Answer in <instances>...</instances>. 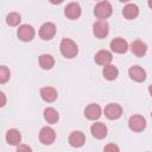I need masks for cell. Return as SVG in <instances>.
Here are the masks:
<instances>
[{
  "label": "cell",
  "instance_id": "1",
  "mask_svg": "<svg viewBox=\"0 0 152 152\" xmlns=\"http://www.w3.org/2000/svg\"><path fill=\"white\" fill-rule=\"evenodd\" d=\"M59 49H61V53L65 58H74V57H76V55L78 52V48H77L76 43L69 38L62 39Z\"/></svg>",
  "mask_w": 152,
  "mask_h": 152
},
{
  "label": "cell",
  "instance_id": "2",
  "mask_svg": "<svg viewBox=\"0 0 152 152\" xmlns=\"http://www.w3.org/2000/svg\"><path fill=\"white\" fill-rule=\"evenodd\" d=\"M112 12H113L112 5L106 0H101L100 2H97L94 8V14L99 19H107L112 14Z\"/></svg>",
  "mask_w": 152,
  "mask_h": 152
},
{
  "label": "cell",
  "instance_id": "3",
  "mask_svg": "<svg viewBox=\"0 0 152 152\" xmlns=\"http://www.w3.org/2000/svg\"><path fill=\"white\" fill-rule=\"evenodd\" d=\"M93 32L95 34V37L102 39L104 37H107L108 32H109V25L104 19H99L94 25H93Z\"/></svg>",
  "mask_w": 152,
  "mask_h": 152
},
{
  "label": "cell",
  "instance_id": "4",
  "mask_svg": "<svg viewBox=\"0 0 152 152\" xmlns=\"http://www.w3.org/2000/svg\"><path fill=\"white\" fill-rule=\"evenodd\" d=\"M128 127L133 132H141L146 127V120L141 115H133L128 120Z\"/></svg>",
  "mask_w": 152,
  "mask_h": 152
},
{
  "label": "cell",
  "instance_id": "5",
  "mask_svg": "<svg viewBox=\"0 0 152 152\" xmlns=\"http://www.w3.org/2000/svg\"><path fill=\"white\" fill-rule=\"evenodd\" d=\"M56 139V132L51 127H43L39 132V140L44 145H51Z\"/></svg>",
  "mask_w": 152,
  "mask_h": 152
},
{
  "label": "cell",
  "instance_id": "6",
  "mask_svg": "<svg viewBox=\"0 0 152 152\" xmlns=\"http://www.w3.org/2000/svg\"><path fill=\"white\" fill-rule=\"evenodd\" d=\"M56 34V26L53 23H44L39 30V37L43 40H50Z\"/></svg>",
  "mask_w": 152,
  "mask_h": 152
},
{
  "label": "cell",
  "instance_id": "7",
  "mask_svg": "<svg viewBox=\"0 0 152 152\" xmlns=\"http://www.w3.org/2000/svg\"><path fill=\"white\" fill-rule=\"evenodd\" d=\"M18 38L23 42H31L34 37V28L31 25H21L17 31Z\"/></svg>",
  "mask_w": 152,
  "mask_h": 152
},
{
  "label": "cell",
  "instance_id": "8",
  "mask_svg": "<svg viewBox=\"0 0 152 152\" xmlns=\"http://www.w3.org/2000/svg\"><path fill=\"white\" fill-rule=\"evenodd\" d=\"M122 114V108L118 103H109L104 108V115L109 120H116L121 116Z\"/></svg>",
  "mask_w": 152,
  "mask_h": 152
},
{
  "label": "cell",
  "instance_id": "9",
  "mask_svg": "<svg viewBox=\"0 0 152 152\" xmlns=\"http://www.w3.org/2000/svg\"><path fill=\"white\" fill-rule=\"evenodd\" d=\"M64 14L66 18L75 20L77 18H80V15H81V6L77 2H70L64 8Z\"/></svg>",
  "mask_w": 152,
  "mask_h": 152
},
{
  "label": "cell",
  "instance_id": "10",
  "mask_svg": "<svg viewBox=\"0 0 152 152\" xmlns=\"http://www.w3.org/2000/svg\"><path fill=\"white\" fill-rule=\"evenodd\" d=\"M128 75L135 82H144L146 80V71L142 68H140L139 65H134V66L129 68Z\"/></svg>",
  "mask_w": 152,
  "mask_h": 152
},
{
  "label": "cell",
  "instance_id": "11",
  "mask_svg": "<svg viewBox=\"0 0 152 152\" xmlns=\"http://www.w3.org/2000/svg\"><path fill=\"white\" fill-rule=\"evenodd\" d=\"M90 132L94 138L96 139H103L107 135V127L102 122H95L90 127Z\"/></svg>",
  "mask_w": 152,
  "mask_h": 152
},
{
  "label": "cell",
  "instance_id": "12",
  "mask_svg": "<svg viewBox=\"0 0 152 152\" xmlns=\"http://www.w3.org/2000/svg\"><path fill=\"white\" fill-rule=\"evenodd\" d=\"M86 141V137L81 131H74L69 135V144L72 147H81Z\"/></svg>",
  "mask_w": 152,
  "mask_h": 152
},
{
  "label": "cell",
  "instance_id": "13",
  "mask_svg": "<svg viewBox=\"0 0 152 152\" xmlns=\"http://www.w3.org/2000/svg\"><path fill=\"white\" fill-rule=\"evenodd\" d=\"M110 49L116 53H125L128 49V44L122 38H114L110 42Z\"/></svg>",
  "mask_w": 152,
  "mask_h": 152
},
{
  "label": "cell",
  "instance_id": "14",
  "mask_svg": "<svg viewBox=\"0 0 152 152\" xmlns=\"http://www.w3.org/2000/svg\"><path fill=\"white\" fill-rule=\"evenodd\" d=\"M84 115L89 120H96L101 116V107L96 103H90L87 106V108L84 110Z\"/></svg>",
  "mask_w": 152,
  "mask_h": 152
},
{
  "label": "cell",
  "instance_id": "15",
  "mask_svg": "<svg viewBox=\"0 0 152 152\" xmlns=\"http://www.w3.org/2000/svg\"><path fill=\"white\" fill-rule=\"evenodd\" d=\"M131 51L133 55H135L137 57H142L145 56L146 51H147V46L144 42L141 40H134L131 44Z\"/></svg>",
  "mask_w": 152,
  "mask_h": 152
},
{
  "label": "cell",
  "instance_id": "16",
  "mask_svg": "<svg viewBox=\"0 0 152 152\" xmlns=\"http://www.w3.org/2000/svg\"><path fill=\"white\" fill-rule=\"evenodd\" d=\"M113 57H112V53L107 50H101L99 51L96 55H95V62L99 64V65H108L110 62H112Z\"/></svg>",
  "mask_w": 152,
  "mask_h": 152
},
{
  "label": "cell",
  "instance_id": "17",
  "mask_svg": "<svg viewBox=\"0 0 152 152\" xmlns=\"http://www.w3.org/2000/svg\"><path fill=\"white\" fill-rule=\"evenodd\" d=\"M40 96L45 102H53L57 99V90L52 87H44L40 89Z\"/></svg>",
  "mask_w": 152,
  "mask_h": 152
},
{
  "label": "cell",
  "instance_id": "18",
  "mask_svg": "<svg viewBox=\"0 0 152 152\" xmlns=\"http://www.w3.org/2000/svg\"><path fill=\"white\" fill-rule=\"evenodd\" d=\"M138 14H139V7L135 4H127L122 10V15L128 20L137 18Z\"/></svg>",
  "mask_w": 152,
  "mask_h": 152
},
{
  "label": "cell",
  "instance_id": "19",
  "mask_svg": "<svg viewBox=\"0 0 152 152\" xmlns=\"http://www.w3.org/2000/svg\"><path fill=\"white\" fill-rule=\"evenodd\" d=\"M21 140V134L18 129L15 128H12V129H8L7 133H6V141L12 145V146H15V145H19Z\"/></svg>",
  "mask_w": 152,
  "mask_h": 152
},
{
  "label": "cell",
  "instance_id": "20",
  "mask_svg": "<svg viewBox=\"0 0 152 152\" xmlns=\"http://www.w3.org/2000/svg\"><path fill=\"white\" fill-rule=\"evenodd\" d=\"M102 74H103V76H104L106 80L113 81V80H115V78L118 77L119 70H118L116 66H114V65H112V64H108V65H104Z\"/></svg>",
  "mask_w": 152,
  "mask_h": 152
},
{
  "label": "cell",
  "instance_id": "21",
  "mask_svg": "<svg viewBox=\"0 0 152 152\" xmlns=\"http://www.w3.org/2000/svg\"><path fill=\"white\" fill-rule=\"evenodd\" d=\"M55 64V59L51 55H48V53H44L39 57V65L42 69L44 70H50Z\"/></svg>",
  "mask_w": 152,
  "mask_h": 152
},
{
  "label": "cell",
  "instance_id": "22",
  "mask_svg": "<svg viewBox=\"0 0 152 152\" xmlns=\"http://www.w3.org/2000/svg\"><path fill=\"white\" fill-rule=\"evenodd\" d=\"M44 119L45 121H48L49 124H56L59 119V115H58V112L51 107L46 108L44 110Z\"/></svg>",
  "mask_w": 152,
  "mask_h": 152
},
{
  "label": "cell",
  "instance_id": "23",
  "mask_svg": "<svg viewBox=\"0 0 152 152\" xmlns=\"http://www.w3.org/2000/svg\"><path fill=\"white\" fill-rule=\"evenodd\" d=\"M20 20H21V17L17 12H12V13L7 14V17H6V23L10 26H17L20 23Z\"/></svg>",
  "mask_w": 152,
  "mask_h": 152
},
{
  "label": "cell",
  "instance_id": "24",
  "mask_svg": "<svg viewBox=\"0 0 152 152\" xmlns=\"http://www.w3.org/2000/svg\"><path fill=\"white\" fill-rule=\"evenodd\" d=\"M10 78V70L6 66H0V83H6Z\"/></svg>",
  "mask_w": 152,
  "mask_h": 152
},
{
  "label": "cell",
  "instance_id": "25",
  "mask_svg": "<svg viewBox=\"0 0 152 152\" xmlns=\"http://www.w3.org/2000/svg\"><path fill=\"white\" fill-rule=\"evenodd\" d=\"M104 151H107V152H109V151H115V152H118L119 151V147L116 146V145H114V144H109V145H107V146H104Z\"/></svg>",
  "mask_w": 152,
  "mask_h": 152
},
{
  "label": "cell",
  "instance_id": "26",
  "mask_svg": "<svg viewBox=\"0 0 152 152\" xmlns=\"http://www.w3.org/2000/svg\"><path fill=\"white\" fill-rule=\"evenodd\" d=\"M17 151H18V152H21V151H27V152H30V151H31V147H28V146H26V145H19V146L17 147Z\"/></svg>",
  "mask_w": 152,
  "mask_h": 152
},
{
  "label": "cell",
  "instance_id": "27",
  "mask_svg": "<svg viewBox=\"0 0 152 152\" xmlns=\"http://www.w3.org/2000/svg\"><path fill=\"white\" fill-rule=\"evenodd\" d=\"M0 96H1V100H2L0 106H1V107H4V106H5V103H6V97H5V94H4V93H0Z\"/></svg>",
  "mask_w": 152,
  "mask_h": 152
},
{
  "label": "cell",
  "instance_id": "28",
  "mask_svg": "<svg viewBox=\"0 0 152 152\" xmlns=\"http://www.w3.org/2000/svg\"><path fill=\"white\" fill-rule=\"evenodd\" d=\"M51 4H53V5H58V4H62L64 0H49Z\"/></svg>",
  "mask_w": 152,
  "mask_h": 152
},
{
  "label": "cell",
  "instance_id": "29",
  "mask_svg": "<svg viewBox=\"0 0 152 152\" xmlns=\"http://www.w3.org/2000/svg\"><path fill=\"white\" fill-rule=\"evenodd\" d=\"M148 91H150V95L152 96V84H151V86L148 87Z\"/></svg>",
  "mask_w": 152,
  "mask_h": 152
},
{
  "label": "cell",
  "instance_id": "30",
  "mask_svg": "<svg viewBox=\"0 0 152 152\" xmlns=\"http://www.w3.org/2000/svg\"><path fill=\"white\" fill-rule=\"evenodd\" d=\"M147 4H148V6H150V8H152V0H148Z\"/></svg>",
  "mask_w": 152,
  "mask_h": 152
},
{
  "label": "cell",
  "instance_id": "31",
  "mask_svg": "<svg viewBox=\"0 0 152 152\" xmlns=\"http://www.w3.org/2000/svg\"><path fill=\"white\" fill-rule=\"evenodd\" d=\"M120 1H121V2H128L129 0H120Z\"/></svg>",
  "mask_w": 152,
  "mask_h": 152
},
{
  "label": "cell",
  "instance_id": "32",
  "mask_svg": "<svg viewBox=\"0 0 152 152\" xmlns=\"http://www.w3.org/2000/svg\"><path fill=\"white\" fill-rule=\"evenodd\" d=\"M151 116H152V113H151Z\"/></svg>",
  "mask_w": 152,
  "mask_h": 152
}]
</instances>
